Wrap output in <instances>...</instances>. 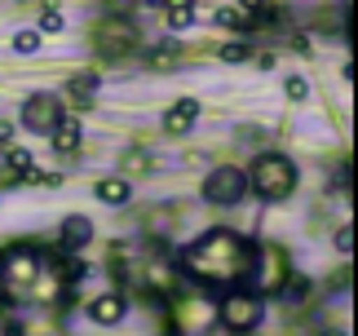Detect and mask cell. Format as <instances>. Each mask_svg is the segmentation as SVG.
I'll return each instance as SVG.
<instances>
[{
    "label": "cell",
    "mask_w": 358,
    "mask_h": 336,
    "mask_svg": "<svg viewBox=\"0 0 358 336\" xmlns=\"http://www.w3.org/2000/svg\"><path fill=\"white\" fill-rule=\"evenodd\" d=\"M53 150H58V155H76L80 150V120L76 115H62L58 124H53Z\"/></svg>",
    "instance_id": "cell-11"
},
{
    "label": "cell",
    "mask_w": 358,
    "mask_h": 336,
    "mask_svg": "<svg viewBox=\"0 0 358 336\" xmlns=\"http://www.w3.org/2000/svg\"><path fill=\"white\" fill-rule=\"evenodd\" d=\"M5 164H9V173H13V177H31V173H36V160H31V150H9V155H5Z\"/></svg>",
    "instance_id": "cell-16"
},
{
    "label": "cell",
    "mask_w": 358,
    "mask_h": 336,
    "mask_svg": "<svg viewBox=\"0 0 358 336\" xmlns=\"http://www.w3.org/2000/svg\"><path fill=\"white\" fill-rule=\"evenodd\" d=\"M248 58H252V49H248V45H226L222 49V62H248Z\"/></svg>",
    "instance_id": "cell-23"
},
{
    "label": "cell",
    "mask_w": 358,
    "mask_h": 336,
    "mask_svg": "<svg viewBox=\"0 0 358 336\" xmlns=\"http://www.w3.org/2000/svg\"><path fill=\"white\" fill-rule=\"evenodd\" d=\"M62 115H66V111H62V97L58 93H31L22 102V124L31 133H53V124H58Z\"/></svg>",
    "instance_id": "cell-7"
},
{
    "label": "cell",
    "mask_w": 358,
    "mask_h": 336,
    "mask_svg": "<svg viewBox=\"0 0 358 336\" xmlns=\"http://www.w3.org/2000/svg\"><path fill=\"white\" fill-rule=\"evenodd\" d=\"M40 31H62V13L45 9V13H40Z\"/></svg>",
    "instance_id": "cell-24"
},
{
    "label": "cell",
    "mask_w": 358,
    "mask_h": 336,
    "mask_svg": "<svg viewBox=\"0 0 358 336\" xmlns=\"http://www.w3.org/2000/svg\"><path fill=\"white\" fill-rule=\"evenodd\" d=\"M319 336H350L345 328H319Z\"/></svg>",
    "instance_id": "cell-29"
},
{
    "label": "cell",
    "mask_w": 358,
    "mask_h": 336,
    "mask_svg": "<svg viewBox=\"0 0 358 336\" xmlns=\"http://www.w3.org/2000/svg\"><path fill=\"white\" fill-rule=\"evenodd\" d=\"M332 181H336V190H350V164H341V173Z\"/></svg>",
    "instance_id": "cell-27"
},
{
    "label": "cell",
    "mask_w": 358,
    "mask_h": 336,
    "mask_svg": "<svg viewBox=\"0 0 358 336\" xmlns=\"http://www.w3.org/2000/svg\"><path fill=\"white\" fill-rule=\"evenodd\" d=\"M93 49L102 58H120V53L137 49V27L124 18V13H106V18L93 27Z\"/></svg>",
    "instance_id": "cell-5"
},
{
    "label": "cell",
    "mask_w": 358,
    "mask_h": 336,
    "mask_svg": "<svg viewBox=\"0 0 358 336\" xmlns=\"http://www.w3.org/2000/svg\"><path fill=\"white\" fill-rule=\"evenodd\" d=\"M169 27H173V31H186V27H195V9H173V13H169Z\"/></svg>",
    "instance_id": "cell-22"
},
{
    "label": "cell",
    "mask_w": 358,
    "mask_h": 336,
    "mask_svg": "<svg viewBox=\"0 0 358 336\" xmlns=\"http://www.w3.org/2000/svg\"><path fill=\"white\" fill-rule=\"evenodd\" d=\"M248 195V177L239 173L235 164H222V168H213L208 177H203V200L217 204V208H230V204H239Z\"/></svg>",
    "instance_id": "cell-6"
},
{
    "label": "cell",
    "mask_w": 358,
    "mask_h": 336,
    "mask_svg": "<svg viewBox=\"0 0 358 336\" xmlns=\"http://www.w3.org/2000/svg\"><path fill=\"white\" fill-rule=\"evenodd\" d=\"M98 200H102V204H111V208L129 204V200H133L129 177H106V181H98Z\"/></svg>",
    "instance_id": "cell-13"
},
{
    "label": "cell",
    "mask_w": 358,
    "mask_h": 336,
    "mask_svg": "<svg viewBox=\"0 0 358 336\" xmlns=\"http://www.w3.org/2000/svg\"><path fill=\"white\" fill-rule=\"evenodd\" d=\"M45 270V257L36 248H9L0 257V292H27Z\"/></svg>",
    "instance_id": "cell-3"
},
{
    "label": "cell",
    "mask_w": 358,
    "mask_h": 336,
    "mask_svg": "<svg viewBox=\"0 0 358 336\" xmlns=\"http://www.w3.org/2000/svg\"><path fill=\"white\" fill-rule=\"evenodd\" d=\"M9 336H18V332H9ZM22 336H62V332H53V328H49V332H22Z\"/></svg>",
    "instance_id": "cell-30"
},
{
    "label": "cell",
    "mask_w": 358,
    "mask_h": 336,
    "mask_svg": "<svg viewBox=\"0 0 358 336\" xmlns=\"http://www.w3.org/2000/svg\"><path fill=\"white\" fill-rule=\"evenodd\" d=\"M146 62L155 66V71H169V66H177V45L169 40L164 49H150V53H146Z\"/></svg>",
    "instance_id": "cell-17"
},
{
    "label": "cell",
    "mask_w": 358,
    "mask_h": 336,
    "mask_svg": "<svg viewBox=\"0 0 358 336\" xmlns=\"http://www.w3.org/2000/svg\"><path fill=\"white\" fill-rule=\"evenodd\" d=\"M177 265L199 288H239L257 274V248L235 230H208L177 257Z\"/></svg>",
    "instance_id": "cell-1"
},
{
    "label": "cell",
    "mask_w": 358,
    "mask_h": 336,
    "mask_svg": "<svg viewBox=\"0 0 358 336\" xmlns=\"http://www.w3.org/2000/svg\"><path fill=\"white\" fill-rule=\"evenodd\" d=\"M230 336H257V332H230Z\"/></svg>",
    "instance_id": "cell-31"
},
{
    "label": "cell",
    "mask_w": 358,
    "mask_h": 336,
    "mask_svg": "<svg viewBox=\"0 0 358 336\" xmlns=\"http://www.w3.org/2000/svg\"><path fill=\"white\" fill-rule=\"evenodd\" d=\"M217 27H230V31H243V13L239 9H217Z\"/></svg>",
    "instance_id": "cell-20"
},
{
    "label": "cell",
    "mask_w": 358,
    "mask_h": 336,
    "mask_svg": "<svg viewBox=\"0 0 358 336\" xmlns=\"http://www.w3.org/2000/svg\"><path fill=\"white\" fill-rule=\"evenodd\" d=\"M93 93H98V76H89V71L71 76V84H66V102H71L76 111H89L93 106Z\"/></svg>",
    "instance_id": "cell-12"
},
{
    "label": "cell",
    "mask_w": 358,
    "mask_h": 336,
    "mask_svg": "<svg viewBox=\"0 0 358 336\" xmlns=\"http://www.w3.org/2000/svg\"><path fill=\"white\" fill-rule=\"evenodd\" d=\"M146 168H150V155H146L142 146L124 150V177H129V173H146Z\"/></svg>",
    "instance_id": "cell-18"
},
{
    "label": "cell",
    "mask_w": 358,
    "mask_h": 336,
    "mask_svg": "<svg viewBox=\"0 0 358 336\" xmlns=\"http://www.w3.org/2000/svg\"><path fill=\"white\" fill-rule=\"evenodd\" d=\"M336 248L345 252V257L354 252V230H350V226H341V230H336Z\"/></svg>",
    "instance_id": "cell-25"
},
{
    "label": "cell",
    "mask_w": 358,
    "mask_h": 336,
    "mask_svg": "<svg viewBox=\"0 0 358 336\" xmlns=\"http://www.w3.org/2000/svg\"><path fill=\"white\" fill-rule=\"evenodd\" d=\"M9 142H13V124L0 120V146H9Z\"/></svg>",
    "instance_id": "cell-28"
},
{
    "label": "cell",
    "mask_w": 358,
    "mask_h": 336,
    "mask_svg": "<svg viewBox=\"0 0 358 336\" xmlns=\"http://www.w3.org/2000/svg\"><path fill=\"white\" fill-rule=\"evenodd\" d=\"M257 274H261V284H266V292H279V284L287 279V252H283V248L257 252ZM257 274H252V279H257Z\"/></svg>",
    "instance_id": "cell-9"
},
{
    "label": "cell",
    "mask_w": 358,
    "mask_h": 336,
    "mask_svg": "<svg viewBox=\"0 0 358 336\" xmlns=\"http://www.w3.org/2000/svg\"><path fill=\"white\" fill-rule=\"evenodd\" d=\"M93 239V221H85V217H66V226H62V248L71 252V248H80V244H89Z\"/></svg>",
    "instance_id": "cell-14"
},
{
    "label": "cell",
    "mask_w": 358,
    "mask_h": 336,
    "mask_svg": "<svg viewBox=\"0 0 358 336\" xmlns=\"http://www.w3.org/2000/svg\"><path fill=\"white\" fill-rule=\"evenodd\" d=\"M243 177H248V190H257L261 200H270V204H279V200H287V195L296 190V168H292L287 155H279V150L257 155L252 173H243Z\"/></svg>",
    "instance_id": "cell-2"
},
{
    "label": "cell",
    "mask_w": 358,
    "mask_h": 336,
    "mask_svg": "<svg viewBox=\"0 0 358 336\" xmlns=\"http://www.w3.org/2000/svg\"><path fill=\"white\" fill-rule=\"evenodd\" d=\"M217 314H222V328H230V332H252L261 323V314H266V301H261L257 292L235 288V292H226V297H222Z\"/></svg>",
    "instance_id": "cell-4"
},
{
    "label": "cell",
    "mask_w": 358,
    "mask_h": 336,
    "mask_svg": "<svg viewBox=\"0 0 358 336\" xmlns=\"http://www.w3.org/2000/svg\"><path fill=\"white\" fill-rule=\"evenodd\" d=\"M155 5L173 13V9H195V0H155Z\"/></svg>",
    "instance_id": "cell-26"
},
{
    "label": "cell",
    "mask_w": 358,
    "mask_h": 336,
    "mask_svg": "<svg viewBox=\"0 0 358 336\" xmlns=\"http://www.w3.org/2000/svg\"><path fill=\"white\" fill-rule=\"evenodd\" d=\"M279 292H283L287 301H310V292H314V284H310V279H301V274H287L283 284H279Z\"/></svg>",
    "instance_id": "cell-15"
},
{
    "label": "cell",
    "mask_w": 358,
    "mask_h": 336,
    "mask_svg": "<svg viewBox=\"0 0 358 336\" xmlns=\"http://www.w3.org/2000/svg\"><path fill=\"white\" fill-rule=\"evenodd\" d=\"M13 49H18V53H36L40 49V31H18V36H13Z\"/></svg>",
    "instance_id": "cell-21"
},
{
    "label": "cell",
    "mask_w": 358,
    "mask_h": 336,
    "mask_svg": "<svg viewBox=\"0 0 358 336\" xmlns=\"http://www.w3.org/2000/svg\"><path fill=\"white\" fill-rule=\"evenodd\" d=\"M124 310H129V301H124V292H98V297L89 301V318L93 323H120L124 318Z\"/></svg>",
    "instance_id": "cell-10"
},
{
    "label": "cell",
    "mask_w": 358,
    "mask_h": 336,
    "mask_svg": "<svg viewBox=\"0 0 358 336\" xmlns=\"http://www.w3.org/2000/svg\"><path fill=\"white\" fill-rule=\"evenodd\" d=\"M195 120H199V102H195V97H177V102L164 111V133H169V137H186L190 129H195Z\"/></svg>",
    "instance_id": "cell-8"
},
{
    "label": "cell",
    "mask_w": 358,
    "mask_h": 336,
    "mask_svg": "<svg viewBox=\"0 0 358 336\" xmlns=\"http://www.w3.org/2000/svg\"><path fill=\"white\" fill-rule=\"evenodd\" d=\"M283 89H287V97H292V102H306V97H310V80H306V76H287Z\"/></svg>",
    "instance_id": "cell-19"
}]
</instances>
